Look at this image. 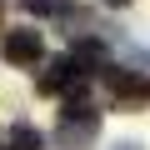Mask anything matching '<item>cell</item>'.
Masks as SVG:
<instances>
[{
    "label": "cell",
    "mask_w": 150,
    "mask_h": 150,
    "mask_svg": "<svg viewBox=\"0 0 150 150\" xmlns=\"http://www.w3.org/2000/svg\"><path fill=\"white\" fill-rule=\"evenodd\" d=\"M0 20H5V0H0Z\"/></svg>",
    "instance_id": "8"
},
{
    "label": "cell",
    "mask_w": 150,
    "mask_h": 150,
    "mask_svg": "<svg viewBox=\"0 0 150 150\" xmlns=\"http://www.w3.org/2000/svg\"><path fill=\"white\" fill-rule=\"evenodd\" d=\"M0 55H5L10 65H35V60L45 55V40H40V30H5Z\"/></svg>",
    "instance_id": "4"
},
{
    "label": "cell",
    "mask_w": 150,
    "mask_h": 150,
    "mask_svg": "<svg viewBox=\"0 0 150 150\" xmlns=\"http://www.w3.org/2000/svg\"><path fill=\"white\" fill-rule=\"evenodd\" d=\"M115 150H135V145H115Z\"/></svg>",
    "instance_id": "9"
},
{
    "label": "cell",
    "mask_w": 150,
    "mask_h": 150,
    "mask_svg": "<svg viewBox=\"0 0 150 150\" xmlns=\"http://www.w3.org/2000/svg\"><path fill=\"white\" fill-rule=\"evenodd\" d=\"M85 85V65L75 55H55L40 75H35V90L40 95H65V90H80Z\"/></svg>",
    "instance_id": "3"
},
{
    "label": "cell",
    "mask_w": 150,
    "mask_h": 150,
    "mask_svg": "<svg viewBox=\"0 0 150 150\" xmlns=\"http://www.w3.org/2000/svg\"><path fill=\"white\" fill-rule=\"evenodd\" d=\"M105 5H130V0H105Z\"/></svg>",
    "instance_id": "7"
},
{
    "label": "cell",
    "mask_w": 150,
    "mask_h": 150,
    "mask_svg": "<svg viewBox=\"0 0 150 150\" xmlns=\"http://www.w3.org/2000/svg\"><path fill=\"white\" fill-rule=\"evenodd\" d=\"M20 5H25L30 15H65L70 0H20Z\"/></svg>",
    "instance_id": "6"
},
{
    "label": "cell",
    "mask_w": 150,
    "mask_h": 150,
    "mask_svg": "<svg viewBox=\"0 0 150 150\" xmlns=\"http://www.w3.org/2000/svg\"><path fill=\"white\" fill-rule=\"evenodd\" d=\"M105 90L120 110H145L150 105V75L145 70H120V65H105Z\"/></svg>",
    "instance_id": "2"
},
{
    "label": "cell",
    "mask_w": 150,
    "mask_h": 150,
    "mask_svg": "<svg viewBox=\"0 0 150 150\" xmlns=\"http://www.w3.org/2000/svg\"><path fill=\"white\" fill-rule=\"evenodd\" d=\"M10 150H40V130L35 125H15L10 130Z\"/></svg>",
    "instance_id": "5"
},
{
    "label": "cell",
    "mask_w": 150,
    "mask_h": 150,
    "mask_svg": "<svg viewBox=\"0 0 150 150\" xmlns=\"http://www.w3.org/2000/svg\"><path fill=\"white\" fill-rule=\"evenodd\" d=\"M95 135H100V110H95V105L70 100V105L60 110V120H55V140H60L65 150H80V145H90Z\"/></svg>",
    "instance_id": "1"
}]
</instances>
